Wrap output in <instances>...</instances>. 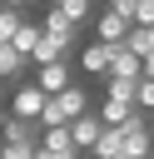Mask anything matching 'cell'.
Listing matches in <instances>:
<instances>
[{
	"label": "cell",
	"mask_w": 154,
	"mask_h": 159,
	"mask_svg": "<svg viewBox=\"0 0 154 159\" xmlns=\"http://www.w3.org/2000/svg\"><path fill=\"white\" fill-rule=\"evenodd\" d=\"M30 84H35L40 94H60L65 84H75V75H70V65H65V60H55V65H40Z\"/></svg>",
	"instance_id": "obj_3"
},
{
	"label": "cell",
	"mask_w": 154,
	"mask_h": 159,
	"mask_svg": "<svg viewBox=\"0 0 154 159\" xmlns=\"http://www.w3.org/2000/svg\"><path fill=\"white\" fill-rule=\"evenodd\" d=\"M104 10H114V15H124L134 25V0H104Z\"/></svg>",
	"instance_id": "obj_23"
},
{
	"label": "cell",
	"mask_w": 154,
	"mask_h": 159,
	"mask_svg": "<svg viewBox=\"0 0 154 159\" xmlns=\"http://www.w3.org/2000/svg\"><path fill=\"white\" fill-rule=\"evenodd\" d=\"M50 99H55V109H60V119H65V124H70L75 114H84V109H89V89H84V84H65V89H60V94H50Z\"/></svg>",
	"instance_id": "obj_4"
},
{
	"label": "cell",
	"mask_w": 154,
	"mask_h": 159,
	"mask_svg": "<svg viewBox=\"0 0 154 159\" xmlns=\"http://www.w3.org/2000/svg\"><path fill=\"white\" fill-rule=\"evenodd\" d=\"M134 109H149V114H154V80H139V89H134Z\"/></svg>",
	"instance_id": "obj_20"
},
{
	"label": "cell",
	"mask_w": 154,
	"mask_h": 159,
	"mask_svg": "<svg viewBox=\"0 0 154 159\" xmlns=\"http://www.w3.org/2000/svg\"><path fill=\"white\" fill-rule=\"evenodd\" d=\"M94 30H99V40H104V45H124L129 20H124V15H114V10H94Z\"/></svg>",
	"instance_id": "obj_7"
},
{
	"label": "cell",
	"mask_w": 154,
	"mask_h": 159,
	"mask_svg": "<svg viewBox=\"0 0 154 159\" xmlns=\"http://www.w3.org/2000/svg\"><path fill=\"white\" fill-rule=\"evenodd\" d=\"M109 55H114V45H104V40H89V45H84V55H79V70L104 80V70H109Z\"/></svg>",
	"instance_id": "obj_9"
},
{
	"label": "cell",
	"mask_w": 154,
	"mask_h": 159,
	"mask_svg": "<svg viewBox=\"0 0 154 159\" xmlns=\"http://www.w3.org/2000/svg\"><path fill=\"white\" fill-rule=\"evenodd\" d=\"M40 149H50V154H75V144H70V129H65V124H55V129H40Z\"/></svg>",
	"instance_id": "obj_14"
},
{
	"label": "cell",
	"mask_w": 154,
	"mask_h": 159,
	"mask_svg": "<svg viewBox=\"0 0 154 159\" xmlns=\"http://www.w3.org/2000/svg\"><path fill=\"white\" fill-rule=\"evenodd\" d=\"M144 159H154V154H144Z\"/></svg>",
	"instance_id": "obj_25"
},
{
	"label": "cell",
	"mask_w": 154,
	"mask_h": 159,
	"mask_svg": "<svg viewBox=\"0 0 154 159\" xmlns=\"http://www.w3.org/2000/svg\"><path fill=\"white\" fill-rule=\"evenodd\" d=\"M40 30H45V35H55V40H65V45H75V35H79V30H75V25H70V20H65V15L55 10V5L45 10V20H40Z\"/></svg>",
	"instance_id": "obj_12"
},
{
	"label": "cell",
	"mask_w": 154,
	"mask_h": 159,
	"mask_svg": "<svg viewBox=\"0 0 154 159\" xmlns=\"http://www.w3.org/2000/svg\"><path fill=\"white\" fill-rule=\"evenodd\" d=\"M109 80H139V55L134 50H124V45H114V55H109V70H104Z\"/></svg>",
	"instance_id": "obj_10"
},
{
	"label": "cell",
	"mask_w": 154,
	"mask_h": 159,
	"mask_svg": "<svg viewBox=\"0 0 154 159\" xmlns=\"http://www.w3.org/2000/svg\"><path fill=\"white\" fill-rule=\"evenodd\" d=\"M0 5H10V10H20V15H25V5H30V0H0Z\"/></svg>",
	"instance_id": "obj_24"
},
{
	"label": "cell",
	"mask_w": 154,
	"mask_h": 159,
	"mask_svg": "<svg viewBox=\"0 0 154 159\" xmlns=\"http://www.w3.org/2000/svg\"><path fill=\"white\" fill-rule=\"evenodd\" d=\"M134 25H139V30L154 25V0H134Z\"/></svg>",
	"instance_id": "obj_21"
},
{
	"label": "cell",
	"mask_w": 154,
	"mask_h": 159,
	"mask_svg": "<svg viewBox=\"0 0 154 159\" xmlns=\"http://www.w3.org/2000/svg\"><path fill=\"white\" fill-rule=\"evenodd\" d=\"M35 40H40V25H30V20H25V25L15 30V40H10V50H20V55H30V50H35Z\"/></svg>",
	"instance_id": "obj_19"
},
{
	"label": "cell",
	"mask_w": 154,
	"mask_h": 159,
	"mask_svg": "<svg viewBox=\"0 0 154 159\" xmlns=\"http://www.w3.org/2000/svg\"><path fill=\"white\" fill-rule=\"evenodd\" d=\"M0 139H5V144H40V124L5 114V119H0Z\"/></svg>",
	"instance_id": "obj_6"
},
{
	"label": "cell",
	"mask_w": 154,
	"mask_h": 159,
	"mask_svg": "<svg viewBox=\"0 0 154 159\" xmlns=\"http://www.w3.org/2000/svg\"><path fill=\"white\" fill-rule=\"evenodd\" d=\"M55 10H60L75 30H79L84 20H94V10H99V5H94V0H55Z\"/></svg>",
	"instance_id": "obj_13"
},
{
	"label": "cell",
	"mask_w": 154,
	"mask_h": 159,
	"mask_svg": "<svg viewBox=\"0 0 154 159\" xmlns=\"http://www.w3.org/2000/svg\"><path fill=\"white\" fill-rule=\"evenodd\" d=\"M20 25H25V15H20V10H10V5H0V45H10Z\"/></svg>",
	"instance_id": "obj_18"
},
{
	"label": "cell",
	"mask_w": 154,
	"mask_h": 159,
	"mask_svg": "<svg viewBox=\"0 0 154 159\" xmlns=\"http://www.w3.org/2000/svg\"><path fill=\"white\" fill-rule=\"evenodd\" d=\"M134 89H139V80H109V75H104V99H124V104H134Z\"/></svg>",
	"instance_id": "obj_17"
},
{
	"label": "cell",
	"mask_w": 154,
	"mask_h": 159,
	"mask_svg": "<svg viewBox=\"0 0 154 159\" xmlns=\"http://www.w3.org/2000/svg\"><path fill=\"white\" fill-rule=\"evenodd\" d=\"M25 65H30V60H25L20 50H10V45H0V80H15V84H20V75H25Z\"/></svg>",
	"instance_id": "obj_15"
},
{
	"label": "cell",
	"mask_w": 154,
	"mask_h": 159,
	"mask_svg": "<svg viewBox=\"0 0 154 159\" xmlns=\"http://www.w3.org/2000/svg\"><path fill=\"white\" fill-rule=\"evenodd\" d=\"M94 114H99V124H109V129H119V124H129V119H134L139 109H134V104H124V99H104V104H99Z\"/></svg>",
	"instance_id": "obj_11"
},
{
	"label": "cell",
	"mask_w": 154,
	"mask_h": 159,
	"mask_svg": "<svg viewBox=\"0 0 154 159\" xmlns=\"http://www.w3.org/2000/svg\"><path fill=\"white\" fill-rule=\"evenodd\" d=\"M154 154V139H149V124L134 114L129 124H119V159H144Z\"/></svg>",
	"instance_id": "obj_1"
},
{
	"label": "cell",
	"mask_w": 154,
	"mask_h": 159,
	"mask_svg": "<svg viewBox=\"0 0 154 159\" xmlns=\"http://www.w3.org/2000/svg\"><path fill=\"white\" fill-rule=\"evenodd\" d=\"M65 50H70L65 40H55V35H45V30H40V40H35V50H30L25 60L40 70V65H55V60H65Z\"/></svg>",
	"instance_id": "obj_8"
},
{
	"label": "cell",
	"mask_w": 154,
	"mask_h": 159,
	"mask_svg": "<svg viewBox=\"0 0 154 159\" xmlns=\"http://www.w3.org/2000/svg\"><path fill=\"white\" fill-rule=\"evenodd\" d=\"M124 50H134L139 60H144V55H154V25H149V30L129 25V35H124Z\"/></svg>",
	"instance_id": "obj_16"
},
{
	"label": "cell",
	"mask_w": 154,
	"mask_h": 159,
	"mask_svg": "<svg viewBox=\"0 0 154 159\" xmlns=\"http://www.w3.org/2000/svg\"><path fill=\"white\" fill-rule=\"evenodd\" d=\"M65 129H70L75 154H84V149H94V139H99V129H104V124H99V114H94V109H84V114H75Z\"/></svg>",
	"instance_id": "obj_2"
},
{
	"label": "cell",
	"mask_w": 154,
	"mask_h": 159,
	"mask_svg": "<svg viewBox=\"0 0 154 159\" xmlns=\"http://www.w3.org/2000/svg\"><path fill=\"white\" fill-rule=\"evenodd\" d=\"M40 104H45V94L35 84H15V99H10V114L15 119H35L40 124Z\"/></svg>",
	"instance_id": "obj_5"
},
{
	"label": "cell",
	"mask_w": 154,
	"mask_h": 159,
	"mask_svg": "<svg viewBox=\"0 0 154 159\" xmlns=\"http://www.w3.org/2000/svg\"><path fill=\"white\" fill-rule=\"evenodd\" d=\"M0 159H35V144H0Z\"/></svg>",
	"instance_id": "obj_22"
}]
</instances>
